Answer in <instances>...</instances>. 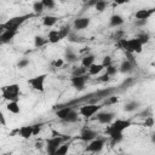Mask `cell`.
<instances>
[{
  "label": "cell",
  "mask_w": 155,
  "mask_h": 155,
  "mask_svg": "<svg viewBox=\"0 0 155 155\" xmlns=\"http://www.w3.org/2000/svg\"><path fill=\"white\" fill-rule=\"evenodd\" d=\"M0 93L6 102H18L21 97V87L18 84L5 85L0 88Z\"/></svg>",
  "instance_id": "obj_3"
},
{
  "label": "cell",
  "mask_w": 155,
  "mask_h": 155,
  "mask_svg": "<svg viewBox=\"0 0 155 155\" xmlns=\"http://www.w3.org/2000/svg\"><path fill=\"white\" fill-rule=\"evenodd\" d=\"M102 65H103V68L105 69V68H108L109 65H111L113 64V58L110 57V56H104L103 57V61H102V63H101Z\"/></svg>",
  "instance_id": "obj_35"
},
{
  "label": "cell",
  "mask_w": 155,
  "mask_h": 155,
  "mask_svg": "<svg viewBox=\"0 0 155 155\" xmlns=\"http://www.w3.org/2000/svg\"><path fill=\"white\" fill-rule=\"evenodd\" d=\"M136 38L139 40V42H140L142 45H144V44L149 42V40H150V35H149V33H145V31H143V33L138 34Z\"/></svg>",
  "instance_id": "obj_30"
},
{
  "label": "cell",
  "mask_w": 155,
  "mask_h": 155,
  "mask_svg": "<svg viewBox=\"0 0 155 155\" xmlns=\"http://www.w3.org/2000/svg\"><path fill=\"white\" fill-rule=\"evenodd\" d=\"M145 23H147V21H138V19H136V21H134V24H136L137 27H142V25H145Z\"/></svg>",
  "instance_id": "obj_44"
},
{
  "label": "cell",
  "mask_w": 155,
  "mask_h": 155,
  "mask_svg": "<svg viewBox=\"0 0 155 155\" xmlns=\"http://www.w3.org/2000/svg\"><path fill=\"white\" fill-rule=\"evenodd\" d=\"M5 31V28H4V25H2V23L0 24V34H2Z\"/></svg>",
  "instance_id": "obj_47"
},
{
  "label": "cell",
  "mask_w": 155,
  "mask_h": 155,
  "mask_svg": "<svg viewBox=\"0 0 155 155\" xmlns=\"http://www.w3.org/2000/svg\"><path fill=\"white\" fill-rule=\"evenodd\" d=\"M117 46L122 50H125L126 53H140L143 50V45L139 42V40L137 38H132V39H119L117 40Z\"/></svg>",
  "instance_id": "obj_2"
},
{
  "label": "cell",
  "mask_w": 155,
  "mask_h": 155,
  "mask_svg": "<svg viewBox=\"0 0 155 155\" xmlns=\"http://www.w3.org/2000/svg\"><path fill=\"white\" fill-rule=\"evenodd\" d=\"M144 126H145V127H153V126H154V117H153L151 115L148 116V117H145Z\"/></svg>",
  "instance_id": "obj_41"
},
{
  "label": "cell",
  "mask_w": 155,
  "mask_h": 155,
  "mask_svg": "<svg viewBox=\"0 0 155 155\" xmlns=\"http://www.w3.org/2000/svg\"><path fill=\"white\" fill-rule=\"evenodd\" d=\"M31 17V15H22V16H15V17H12V18H10V19H7L5 23H2V25H4V28H5V30H10V31H16L17 33V30H18V28L28 19V18H30Z\"/></svg>",
  "instance_id": "obj_4"
},
{
  "label": "cell",
  "mask_w": 155,
  "mask_h": 155,
  "mask_svg": "<svg viewBox=\"0 0 155 155\" xmlns=\"http://www.w3.org/2000/svg\"><path fill=\"white\" fill-rule=\"evenodd\" d=\"M61 40H62V38H61L58 30H56V29H51V30L48 31V35H47V42L57 44V42H59Z\"/></svg>",
  "instance_id": "obj_19"
},
{
  "label": "cell",
  "mask_w": 155,
  "mask_h": 155,
  "mask_svg": "<svg viewBox=\"0 0 155 155\" xmlns=\"http://www.w3.org/2000/svg\"><path fill=\"white\" fill-rule=\"evenodd\" d=\"M18 134H19L23 139H29V138L33 136V126H31V125L22 126V127L18 130Z\"/></svg>",
  "instance_id": "obj_15"
},
{
  "label": "cell",
  "mask_w": 155,
  "mask_h": 155,
  "mask_svg": "<svg viewBox=\"0 0 155 155\" xmlns=\"http://www.w3.org/2000/svg\"><path fill=\"white\" fill-rule=\"evenodd\" d=\"M46 78H47V74H39L36 76H33V78L28 79L27 82L33 90H35L38 92H44L45 91V80H46Z\"/></svg>",
  "instance_id": "obj_6"
},
{
  "label": "cell",
  "mask_w": 155,
  "mask_h": 155,
  "mask_svg": "<svg viewBox=\"0 0 155 155\" xmlns=\"http://www.w3.org/2000/svg\"><path fill=\"white\" fill-rule=\"evenodd\" d=\"M67 139V137H62V136H54L51 138H47L45 140V148L48 155H54V153L57 151V149L64 143V140Z\"/></svg>",
  "instance_id": "obj_5"
},
{
  "label": "cell",
  "mask_w": 155,
  "mask_h": 155,
  "mask_svg": "<svg viewBox=\"0 0 155 155\" xmlns=\"http://www.w3.org/2000/svg\"><path fill=\"white\" fill-rule=\"evenodd\" d=\"M46 42H47V39H45V38H42V36H40V35H36V36L34 38V46H35V47H41V46H44Z\"/></svg>",
  "instance_id": "obj_33"
},
{
  "label": "cell",
  "mask_w": 155,
  "mask_h": 155,
  "mask_svg": "<svg viewBox=\"0 0 155 155\" xmlns=\"http://www.w3.org/2000/svg\"><path fill=\"white\" fill-rule=\"evenodd\" d=\"M91 23V19L88 17H79L76 19H74V29L75 30H82V29H86Z\"/></svg>",
  "instance_id": "obj_13"
},
{
  "label": "cell",
  "mask_w": 155,
  "mask_h": 155,
  "mask_svg": "<svg viewBox=\"0 0 155 155\" xmlns=\"http://www.w3.org/2000/svg\"><path fill=\"white\" fill-rule=\"evenodd\" d=\"M58 33H59L62 40L65 39V38H68L69 34H70V25H62V27L58 29Z\"/></svg>",
  "instance_id": "obj_28"
},
{
  "label": "cell",
  "mask_w": 155,
  "mask_h": 155,
  "mask_svg": "<svg viewBox=\"0 0 155 155\" xmlns=\"http://www.w3.org/2000/svg\"><path fill=\"white\" fill-rule=\"evenodd\" d=\"M6 109L12 114H19L21 113V107H19L18 102H7Z\"/></svg>",
  "instance_id": "obj_24"
},
{
  "label": "cell",
  "mask_w": 155,
  "mask_h": 155,
  "mask_svg": "<svg viewBox=\"0 0 155 155\" xmlns=\"http://www.w3.org/2000/svg\"><path fill=\"white\" fill-rule=\"evenodd\" d=\"M29 59L28 58H22V59H19V62L17 63V67L19 68V69H24V68H27L28 65H29Z\"/></svg>",
  "instance_id": "obj_39"
},
{
  "label": "cell",
  "mask_w": 155,
  "mask_h": 155,
  "mask_svg": "<svg viewBox=\"0 0 155 155\" xmlns=\"http://www.w3.org/2000/svg\"><path fill=\"white\" fill-rule=\"evenodd\" d=\"M51 64L53 68H62L64 65V59L63 58H56L54 61L51 62Z\"/></svg>",
  "instance_id": "obj_38"
},
{
  "label": "cell",
  "mask_w": 155,
  "mask_h": 155,
  "mask_svg": "<svg viewBox=\"0 0 155 155\" xmlns=\"http://www.w3.org/2000/svg\"><path fill=\"white\" fill-rule=\"evenodd\" d=\"M96 120L99 122V124H103V125H109L114 117H115V113L114 111H102L99 110L96 115H94Z\"/></svg>",
  "instance_id": "obj_9"
},
{
  "label": "cell",
  "mask_w": 155,
  "mask_h": 155,
  "mask_svg": "<svg viewBox=\"0 0 155 155\" xmlns=\"http://www.w3.org/2000/svg\"><path fill=\"white\" fill-rule=\"evenodd\" d=\"M94 59H96V56H94V54H92V53L84 56V57L81 58V67H84V68L88 69V68L94 63Z\"/></svg>",
  "instance_id": "obj_20"
},
{
  "label": "cell",
  "mask_w": 155,
  "mask_h": 155,
  "mask_svg": "<svg viewBox=\"0 0 155 155\" xmlns=\"http://www.w3.org/2000/svg\"><path fill=\"white\" fill-rule=\"evenodd\" d=\"M68 151H69V144L68 143H63L57 149V151L54 153V155H68Z\"/></svg>",
  "instance_id": "obj_29"
},
{
  "label": "cell",
  "mask_w": 155,
  "mask_h": 155,
  "mask_svg": "<svg viewBox=\"0 0 155 155\" xmlns=\"http://www.w3.org/2000/svg\"><path fill=\"white\" fill-rule=\"evenodd\" d=\"M78 119H79V113L73 109L63 121H64V122H68V124H73V122H76Z\"/></svg>",
  "instance_id": "obj_25"
},
{
  "label": "cell",
  "mask_w": 155,
  "mask_h": 155,
  "mask_svg": "<svg viewBox=\"0 0 155 155\" xmlns=\"http://www.w3.org/2000/svg\"><path fill=\"white\" fill-rule=\"evenodd\" d=\"M119 155H128V154H119Z\"/></svg>",
  "instance_id": "obj_48"
},
{
  "label": "cell",
  "mask_w": 155,
  "mask_h": 155,
  "mask_svg": "<svg viewBox=\"0 0 155 155\" xmlns=\"http://www.w3.org/2000/svg\"><path fill=\"white\" fill-rule=\"evenodd\" d=\"M64 58H65L68 62H75V61H78V54H76L70 47H68V48L65 50Z\"/></svg>",
  "instance_id": "obj_26"
},
{
  "label": "cell",
  "mask_w": 155,
  "mask_h": 155,
  "mask_svg": "<svg viewBox=\"0 0 155 155\" xmlns=\"http://www.w3.org/2000/svg\"><path fill=\"white\" fill-rule=\"evenodd\" d=\"M0 125L6 126V117H5V115H4V113L1 110H0Z\"/></svg>",
  "instance_id": "obj_43"
},
{
  "label": "cell",
  "mask_w": 155,
  "mask_h": 155,
  "mask_svg": "<svg viewBox=\"0 0 155 155\" xmlns=\"http://www.w3.org/2000/svg\"><path fill=\"white\" fill-rule=\"evenodd\" d=\"M119 102V98L116 96H109L108 99H105V105H113V104H116Z\"/></svg>",
  "instance_id": "obj_40"
},
{
  "label": "cell",
  "mask_w": 155,
  "mask_h": 155,
  "mask_svg": "<svg viewBox=\"0 0 155 155\" xmlns=\"http://www.w3.org/2000/svg\"><path fill=\"white\" fill-rule=\"evenodd\" d=\"M73 109H74L73 107H62V108H59V109L56 111V116H57L59 120L63 121Z\"/></svg>",
  "instance_id": "obj_21"
},
{
  "label": "cell",
  "mask_w": 155,
  "mask_h": 155,
  "mask_svg": "<svg viewBox=\"0 0 155 155\" xmlns=\"http://www.w3.org/2000/svg\"><path fill=\"white\" fill-rule=\"evenodd\" d=\"M104 144H105V139L97 137L96 139H93V140H91L88 143V145L86 147L85 150L88 151V153H99L104 148Z\"/></svg>",
  "instance_id": "obj_10"
},
{
  "label": "cell",
  "mask_w": 155,
  "mask_h": 155,
  "mask_svg": "<svg viewBox=\"0 0 155 155\" xmlns=\"http://www.w3.org/2000/svg\"><path fill=\"white\" fill-rule=\"evenodd\" d=\"M16 31H10V30H5L2 34H0V45H6L8 42H11L13 40V38L16 36Z\"/></svg>",
  "instance_id": "obj_14"
},
{
  "label": "cell",
  "mask_w": 155,
  "mask_h": 155,
  "mask_svg": "<svg viewBox=\"0 0 155 155\" xmlns=\"http://www.w3.org/2000/svg\"><path fill=\"white\" fill-rule=\"evenodd\" d=\"M85 74H87V69L84 68V67H75L71 71L73 76H81V75H85Z\"/></svg>",
  "instance_id": "obj_31"
},
{
  "label": "cell",
  "mask_w": 155,
  "mask_h": 155,
  "mask_svg": "<svg viewBox=\"0 0 155 155\" xmlns=\"http://www.w3.org/2000/svg\"><path fill=\"white\" fill-rule=\"evenodd\" d=\"M98 80H99L101 82H108V81L110 80V76H108L107 74H103L102 76H99V78H98Z\"/></svg>",
  "instance_id": "obj_42"
},
{
  "label": "cell",
  "mask_w": 155,
  "mask_h": 155,
  "mask_svg": "<svg viewBox=\"0 0 155 155\" xmlns=\"http://www.w3.org/2000/svg\"><path fill=\"white\" fill-rule=\"evenodd\" d=\"M97 132L96 131H93V130H91V128H84L81 132H80V136H79V138L81 139V140H84V142H91V140H93V139H96L97 138Z\"/></svg>",
  "instance_id": "obj_11"
},
{
  "label": "cell",
  "mask_w": 155,
  "mask_h": 155,
  "mask_svg": "<svg viewBox=\"0 0 155 155\" xmlns=\"http://www.w3.org/2000/svg\"><path fill=\"white\" fill-rule=\"evenodd\" d=\"M41 2H42V5H44V8H45V10H46V8L51 10V8H53V7L56 6V2H54L53 0H42Z\"/></svg>",
  "instance_id": "obj_37"
},
{
  "label": "cell",
  "mask_w": 155,
  "mask_h": 155,
  "mask_svg": "<svg viewBox=\"0 0 155 155\" xmlns=\"http://www.w3.org/2000/svg\"><path fill=\"white\" fill-rule=\"evenodd\" d=\"M44 10H45V8H44V5H42L41 1H35V2L33 4V11H34V13L40 15V13H42Z\"/></svg>",
  "instance_id": "obj_32"
},
{
  "label": "cell",
  "mask_w": 155,
  "mask_h": 155,
  "mask_svg": "<svg viewBox=\"0 0 155 155\" xmlns=\"http://www.w3.org/2000/svg\"><path fill=\"white\" fill-rule=\"evenodd\" d=\"M154 13V8H140L138 11H136L134 17L138 21H148Z\"/></svg>",
  "instance_id": "obj_12"
},
{
  "label": "cell",
  "mask_w": 155,
  "mask_h": 155,
  "mask_svg": "<svg viewBox=\"0 0 155 155\" xmlns=\"http://www.w3.org/2000/svg\"><path fill=\"white\" fill-rule=\"evenodd\" d=\"M117 71H119V70H117V67L114 65V64H111V65H109L108 68H105V74H107L108 76H113V75H115Z\"/></svg>",
  "instance_id": "obj_34"
},
{
  "label": "cell",
  "mask_w": 155,
  "mask_h": 155,
  "mask_svg": "<svg viewBox=\"0 0 155 155\" xmlns=\"http://www.w3.org/2000/svg\"><path fill=\"white\" fill-rule=\"evenodd\" d=\"M99 110H102V105L91 103V104H85V105L80 107L79 114L82 115V116L86 117V119H91V117L94 116Z\"/></svg>",
  "instance_id": "obj_7"
},
{
  "label": "cell",
  "mask_w": 155,
  "mask_h": 155,
  "mask_svg": "<svg viewBox=\"0 0 155 155\" xmlns=\"http://www.w3.org/2000/svg\"><path fill=\"white\" fill-rule=\"evenodd\" d=\"M35 148H36V149H41V148H42V143H36V144H35Z\"/></svg>",
  "instance_id": "obj_46"
},
{
  "label": "cell",
  "mask_w": 155,
  "mask_h": 155,
  "mask_svg": "<svg viewBox=\"0 0 155 155\" xmlns=\"http://www.w3.org/2000/svg\"><path fill=\"white\" fill-rule=\"evenodd\" d=\"M124 22H125V21H124V17L120 16V15H117V13L111 15L110 18H109V25H110L111 28L120 27L121 24H124Z\"/></svg>",
  "instance_id": "obj_16"
},
{
  "label": "cell",
  "mask_w": 155,
  "mask_h": 155,
  "mask_svg": "<svg viewBox=\"0 0 155 155\" xmlns=\"http://www.w3.org/2000/svg\"><path fill=\"white\" fill-rule=\"evenodd\" d=\"M31 126H33V136H38V134L41 132L44 124H42V122H39V124H34V125H31Z\"/></svg>",
  "instance_id": "obj_36"
},
{
  "label": "cell",
  "mask_w": 155,
  "mask_h": 155,
  "mask_svg": "<svg viewBox=\"0 0 155 155\" xmlns=\"http://www.w3.org/2000/svg\"><path fill=\"white\" fill-rule=\"evenodd\" d=\"M103 69H104V68H103V65H102L101 63H93V64L87 69V71H88V75H98V74L102 73Z\"/></svg>",
  "instance_id": "obj_23"
},
{
  "label": "cell",
  "mask_w": 155,
  "mask_h": 155,
  "mask_svg": "<svg viewBox=\"0 0 155 155\" xmlns=\"http://www.w3.org/2000/svg\"><path fill=\"white\" fill-rule=\"evenodd\" d=\"M133 68H134V64H133V63H131L130 61L125 59V61H122V62H121V64L119 65L117 70H119V71H121V73H124V74H126V73H131V71L133 70Z\"/></svg>",
  "instance_id": "obj_17"
},
{
  "label": "cell",
  "mask_w": 155,
  "mask_h": 155,
  "mask_svg": "<svg viewBox=\"0 0 155 155\" xmlns=\"http://www.w3.org/2000/svg\"><path fill=\"white\" fill-rule=\"evenodd\" d=\"M57 21H58V17L53 16V15H46V16L42 17V24L45 27H48V28L53 27L57 23Z\"/></svg>",
  "instance_id": "obj_18"
},
{
  "label": "cell",
  "mask_w": 155,
  "mask_h": 155,
  "mask_svg": "<svg viewBox=\"0 0 155 155\" xmlns=\"http://www.w3.org/2000/svg\"><path fill=\"white\" fill-rule=\"evenodd\" d=\"M139 105H140V103H139L138 101H128V102L125 103L124 110L127 111V113H132V111L137 110V109L139 108Z\"/></svg>",
  "instance_id": "obj_22"
},
{
  "label": "cell",
  "mask_w": 155,
  "mask_h": 155,
  "mask_svg": "<svg viewBox=\"0 0 155 155\" xmlns=\"http://www.w3.org/2000/svg\"><path fill=\"white\" fill-rule=\"evenodd\" d=\"M130 126H132V122L130 120L116 119L109 124V126L105 128V133L109 136L111 143L116 144L124 139V131L126 128H128Z\"/></svg>",
  "instance_id": "obj_1"
},
{
  "label": "cell",
  "mask_w": 155,
  "mask_h": 155,
  "mask_svg": "<svg viewBox=\"0 0 155 155\" xmlns=\"http://www.w3.org/2000/svg\"><path fill=\"white\" fill-rule=\"evenodd\" d=\"M88 79H90V75L88 74H85V75H81V76H71L70 84H71V86L75 90L82 91L85 88V85H86V82H87Z\"/></svg>",
  "instance_id": "obj_8"
},
{
  "label": "cell",
  "mask_w": 155,
  "mask_h": 155,
  "mask_svg": "<svg viewBox=\"0 0 155 155\" xmlns=\"http://www.w3.org/2000/svg\"><path fill=\"white\" fill-rule=\"evenodd\" d=\"M109 2L108 1H104V0H99V1H96L94 4V8L98 11V12H103L104 10H107Z\"/></svg>",
  "instance_id": "obj_27"
},
{
  "label": "cell",
  "mask_w": 155,
  "mask_h": 155,
  "mask_svg": "<svg viewBox=\"0 0 155 155\" xmlns=\"http://www.w3.org/2000/svg\"><path fill=\"white\" fill-rule=\"evenodd\" d=\"M132 81H133V80H132V79H130V78H128V79H127V80H125V81H124V84H122V86H125V85H126V86H128V85H130V84H132Z\"/></svg>",
  "instance_id": "obj_45"
}]
</instances>
